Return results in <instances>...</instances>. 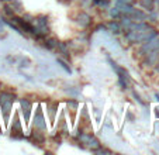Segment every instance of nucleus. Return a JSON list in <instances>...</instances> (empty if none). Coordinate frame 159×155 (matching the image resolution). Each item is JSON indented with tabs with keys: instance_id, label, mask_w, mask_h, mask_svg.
I'll use <instances>...</instances> for the list:
<instances>
[{
	"instance_id": "nucleus-1",
	"label": "nucleus",
	"mask_w": 159,
	"mask_h": 155,
	"mask_svg": "<svg viewBox=\"0 0 159 155\" xmlns=\"http://www.w3.org/2000/svg\"><path fill=\"white\" fill-rule=\"evenodd\" d=\"M34 125H35V128H38V130H47V123H45L44 120V116H42V111L41 109L38 107V110H37L35 116H34Z\"/></svg>"
},
{
	"instance_id": "nucleus-2",
	"label": "nucleus",
	"mask_w": 159,
	"mask_h": 155,
	"mask_svg": "<svg viewBox=\"0 0 159 155\" xmlns=\"http://www.w3.org/2000/svg\"><path fill=\"white\" fill-rule=\"evenodd\" d=\"M78 24L82 28H84V27H89L90 26V23H92V17H90L87 13H79L78 14Z\"/></svg>"
},
{
	"instance_id": "nucleus-3",
	"label": "nucleus",
	"mask_w": 159,
	"mask_h": 155,
	"mask_svg": "<svg viewBox=\"0 0 159 155\" xmlns=\"http://www.w3.org/2000/svg\"><path fill=\"white\" fill-rule=\"evenodd\" d=\"M20 106L23 109V113H24V119L25 121L30 120V113H31V103L27 100V99H21L20 100Z\"/></svg>"
},
{
	"instance_id": "nucleus-4",
	"label": "nucleus",
	"mask_w": 159,
	"mask_h": 155,
	"mask_svg": "<svg viewBox=\"0 0 159 155\" xmlns=\"http://www.w3.org/2000/svg\"><path fill=\"white\" fill-rule=\"evenodd\" d=\"M13 103L14 101H4V103H0L2 105V111H3V116H4V121H9V116H10V110L13 107Z\"/></svg>"
},
{
	"instance_id": "nucleus-5",
	"label": "nucleus",
	"mask_w": 159,
	"mask_h": 155,
	"mask_svg": "<svg viewBox=\"0 0 159 155\" xmlns=\"http://www.w3.org/2000/svg\"><path fill=\"white\" fill-rule=\"evenodd\" d=\"M108 31H111L113 34H120L121 31H123V28H121V24L118 23V21H110L107 26Z\"/></svg>"
},
{
	"instance_id": "nucleus-6",
	"label": "nucleus",
	"mask_w": 159,
	"mask_h": 155,
	"mask_svg": "<svg viewBox=\"0 0 159 155\" xmlns=\"http://www.w3.org/2000/svg\"><path fill=\"white\" fill-rule=\"evenodd\" d=\"M121 24V28H125V31H128L129 28H131V26L134 24V20L131 18V16H123V20L120 21Z\"/></svg>"
},
{
	"instance_id": "nucleus-7",
	"label": "nucleus",
	"mask_w": 159,
	"mask_h": 155,
	"mask_svg": "<svg viewBox=\"0 0 159 155\" xmlns=\"http://www.w3.org/2000/svg\"><path fill=\"white\" fill-rule=\"evenodd\" d=\"M16 100V95L10 92H2L0 93V103H4V101H14Z\"/></svg>"
},
{
	"instance_id": "nucleus-8",
	"label": "nucleus",
	"mask_w": 159,
	"mask_h": 155,
	"mask_svg": "<svg viewBox=\"0 0 159 155\" xmlns=\"http://www.w3.org/2000/svg\"><path fill=\"white\" fill-rule=\"evenodd\" d=\"M57 45H58L57 38H47L44 41V47L47 48V49H54V48H57Z\"/></svg>"
},
{
	"instance_id": "nucleus-9",
	"label": "nucleus",
	"mask_w": 159,
	"mask_h": 155,
	"mask_svg": "<svg viewBox=\"0 0 159 155\" xmlns=\"http://www.w3.org/2000/svg\"><path fill=\"white\" fill-rule=\"evenodd\" d=\"M57 47H58V49L61 51V54H63L66 58L69 57V51H68V45H66L65 42H59V41H58V45H57Z\"/></svg>"
},
{
	"instance_id": "nucleus-10",
	"label": "nucleus",
	"mask_w": 159,
	"mask_h": 155,
	"mask_svg": "<svg viewBox=\"0 0 159 155\" xmlns=\"http://www.w3.org/2000/svg\"><path fill=\"white\" fill-rule=\"evenodd\" d=\"M120 16H121V12H120V7L118 6L110 9V17L111 18H117V17H120Z\"/></svg>"
},
{
	"instance_id": "nucleus-11",
	"label": "nucleus",
	"mask_w": 159,
	"mask_h": 155,
	"mask_svg": "<svg viewBox=\"0 0 159 155\" xmlns=\"http://www.w3.org/2000/svg\"><path fill=\"white\" fill-rule=\"evenodd\" d=\"M87 145H89L90 148H92V151H93V149L99 148V147L102 145V144L99 143V140H96V138H94V137H92V140H90L89 143H87Z\"/></svg>"
},
{
	"instance_id": "nucleus-12",
	"label": "nucleus",
	"mask_w": 159,
	"mask_h": 155,
	"mask_svg": "<svg viewBox=\"0 0 159 155\" xmlns=\"http://www.w3.org/2000/svg\"><path fill=\"white\" fill-rule=\"evenodd\" d=\"M92 137H93V135H90V134H80L79 135V140H80L82 144H87L92 140Z\"/></svg>"
},
{
	"instance_id": "nucleus-13",
	"label": "nucleus",
	"mask_w": 159,
	"mask_h": 155,
	"mask_svg": "<svg viewBox=\"0 0 159 155\" xmlns=\"http://www.w3.org/2000/svg\"><path fill=\"white\" fill-rule=\"evenodd\" d=\"M33 138L35 140V143L38 141V143H42L44 141V135L39 134V131H33Z\"/></svg>"
},
{
	"instance_id": "nucleus-14",
	"label": "nucleus",
	"mask_w": 159,
	"mask_h": 155,
	"mask_svg": "<svg viewBox=\"0 0 159 155\" xmlns=\"http://www.w3.org/2000/svg\"><path fill=\"white\" fill-rule=\"evenodd\" d=\"M4 13H6L7 16H14V9H13V6H9V4H6L4 6Z\"/></svg>"
},
{
	"instance_id": "nucleus-15",
	"label": "nucleus",
	"mask_w": 159,
	"mask_h": 155,
	"mask_svg": "<svg viewBox=\"0 0 159 155\" xmlns=\"http://www.w3.org/2000/svg\"><path fill=\"white\" fill-rule=\"evenodd\" d=\"M58 63H61V66H62V68L65 69L66 72H69V73H70V68H69V66H68V65H66V62H65V61H62V59H61V58H58Z\"/></svg>"
},
{
	"instance_id": "nucleus-16",
	"label": "nucleus",
	"mask_w": 159,
	"mask_h": 155,
	"mask_svg": "<svg viewBox=\"0 0 159 155\" xmlns=\"http://www.w3.org/2000/svg\"><path fill=\"white\" fill-rule=\"evenodd\" d=\"M68 106H69L70 109H76L79 106V103L76 100H68Z\"/></svg>"
},
{
	"instance_id": "nucleus-17",
	"label": "nucleus",
	"mask_w": 159,
	"mask_h": 155,
	"mask_svg": "<svg viewBox=\"0 0 159 155\" xmlns=\"http://www.w3.org/2000/svg\"><path fill=\"white\" fill-rule=\"evenodd\" d=\"M141 4L144 7H148V9H151V6H152V0H142Z\"/></svg>"
},
{
	"instance_id": "nucleus-18",
	"label": "nucleus",
	"mask_w": 159,
	"mask_h": 155,
	"mask_svg": "<svg viewBox=\"0 0 159 155\" xmlns=\"http://www.w3.org/2000/svg\"><path fill=\"white\" fill-rule=\"evenodd\" d=\"M55 111H57V105H54L51 109H49V114H51V120L55 119Z\"/></svg>"
},
{
	"instance_id": "nucleus-19",
	"label": "nucleus",
	"mask_w": 159,
	"mask_h": 155,
	"mask_svg": "<svg viewBox=\"0 0 159 155\" xmlns=\"http://www.w3.org/2000/svg\"><path fill=\"white\" fill-rule=\"evenodd\" d=\"M2 31H4V24H3V21H2V18H0V33Z\"/></svg>"
},
{
	"instance_id": "nucleus-20",
	"label": "nucleus",
	"mask_w": 159,
	"mask_h": 155,
	"mask_svg": "<svg viewBox=\"0 0 159 155\" xmlns=\"http://www.w3.org/2000/svg\"><path fill=\"white\" fill-rule=\"evenodd\" d=\"M0 2H4V3H6V2H9V0H0Z\"/></svg>"
},
{
	"instance_id": "nucleus-21",
	"label": "nucleus",
	"mask_w": 159,
	"mask_h": 155,
	"mask_svg": "<svg viewBox=\"0 0 159 155\" xmlns=\"http://www.w3.org/2000/svg\"><path fill=\"white\" fill-rule=\"evenodd\" d=\"M156 69H158V71H159V63H158V68H156Z\"/></svg>"
}]
</instances>
